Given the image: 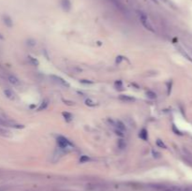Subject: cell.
<instances>
[{
  "label": "cell",
  "instance_id": "3",
  "mask_svg": "<svg viewBox=\"0 0 192 191\" xmlns=\"http://www.w3.org/2000/svg\"><path fill=\"white\" fill-rule=\"evenodd\" d=\"M57 144H58L59 147L62 149L67 148L68 145H71V143L68 142L66 138H64V137H62V136L58 137V139H57Z\"/></svg>",
  "mask_w": 192,
  "mask_h": 191
},
{
  "label": "cell",
  "instance_id": "10",
  "mask_svg": "<svg viewBox=\"0 0 192 191\" xmlns=\"http://www.w3.org/2000/svg\"><path fill=\"white\" fill-rule=\"evenodd\" d=\"M139 136H140V138H141V139L144 140V141H146L147 138H148V133H147L146 130H145V129H143V130L140 132Z\"/></svg>",
  "mask_w": 192,
  "mask_h": 191
},
{
  "label": "cell",
  "instance_id": "19",
  "mask_svg": "<svg viewBox=\"0 0 192 191\" xmlns=\"http://www.w3.org/2000/svg\"><path fill=\"white\" fill-rule=\"evenodd\" d=\"M0 40H4V37L2 34H0Z\"/></svg>",
  "mask_w": 192,
  "mask_h": 191
},
{
  "label": "cell",
  "instance_id": "14",
  "mask_svg": "<svg viewBox=\"0 0 192 191\" xmlns=\"http://www.w3.org/2000/svg\"><path fill=\"white\" fill-rule=\"evenodd\" d=\"M63 115L65 117V119H67L68 121H70L72 119V115L68 113H63Z\"/></svg>",
  "mask_w": 192,
  "mask_h": 191
},
{
  "label": "cell",
  "instance_id": "16",
  "mask_svg": "<svg viewBox=\"0 0 192 191\" xmlns=\"http://www.w3.org/2000/svg\"><path fill=\"white\" fill-rule=\"evenodd\" d=\"M156 144L159 145V147H162V148H166V146H165V145H164V143H163L162 142H161L160 140H157V141H156Z\"/></svg>",
  "mask_w": 192,
  "mask_h": 191
},
{
  "label": "cell",
  "instance_id": "15",
  "mask_svg": "<svg viewBox=\"0 0 192 191\" xmlns=\"http://www.w3.org/2000/svg\"><path fill=\"white\" fill-rule=\"evenodd\" d=\"M116 125H117L116 127L118 128V129H120V130H124V129H125L124 124H123V123H121L120 121H118L117 123H116Z\"/></svg>",
  "mask_w": 192,
  "mask_h": 191
},
{
  "label": "cell",
  "instance_id": "1",
  "mask_svg": "<svg viewBox=\"0 0 192 191\" xmlns=\"http://www.w3.org/2000/svg\"><path fill=\"white\" fill-rule=\"evenodd\" d=\"M156 190L159 191H192L191 188H185V186H155Z\"/></svg>",
  "mask_w": 192,
  "mask_h": 191
},
{
  "label": "cell",
  "instance_id": "7",
  "mask_svg": "<svg viewBox=\"0 0 192 191\" xmlns=\"http://www.w3.org/2000/svg\"><path fill=\"white\" fill-rule=\"evenodd\" d=\"M3 22H4V24L6 25V26H8V27H12L13 23H12V20H11L10 16L4 15L3 16Z\"/></svg>",
  "mask_w": 192,
  "mask_h": 191
},
{
  "label": "cell",
  "instance_id": "12",
  "mask_svg": "<svg viewBox=\"0 0 192 191\" xmlns=\"http://www.w3.org/2000/svg\"><path fill=\"white\" fill-rule=\"evenodd\" d=\"M146 96L149 98H151V99H154V98H156V93H154L153 91H148V92H146Z\"/></svg>",
  "mask_w": 192,
  "mask_h": 191
},
{
  "label": "cell",
  "instance_id": "2",
  "mask_svg": "<svg viewBox=\"0 0 192 191\" xmlns=\"http://www.w3.org/2000/svg\"><path fill=\"white\" fill-rule=\"evenodd\" d=\"M138 14H139V18H140V20H141V24L143 25L144 27L146 28V29H148V30H150V31L154 32L153 26L151 25L150 23H149L148 18H147L146 15H145L143 12H141V11H138Z\"/></svg>",
  "mask_w": 192,
  "mask_h": 191
},
{
  "label": "cell",
  "instance_id": "6",
  "mask_svg": "<svg viewBox=\"0 0 192 191\" xmlns=\"http://www.w3.org/2000/svg\"><path fill=\"white\" fill-rule=\"evenodd\" d=\"M8 81H9L11 85H20V81L17 77H15L14 75H9L8 76Z\"/></svg>",
  "mask_w": 192,
  "mask_h": 191
},
{
  "label": "cell",
  "instance_id": "5",
  "mask_svg": "<svg viewBox=\"0 0 192 191\" xmlns=\"http://www.w3.org/2000/svg\"><path fill=\"white\" fill-rule=\"evenodd\" d=\"M51 77L53 79V80H55V81L57 82V83H59L60 85H62L63 86H67V87H68L70 86V85H68V83L65 81L64 79H62L61 77H59V76H56V75H52Z\"/></svg>",
  "mask_w": 192,
  "mask_h": 191
},
{
  "label": "cell",
  "instance_id": "13",
  "mask_svg": "<svg viewBox=\"0 0 192 191\" xmlns=\"http://www.w3.org/2000/svg\"><path fill=\"white\" fill-rule=\"evenodd\" d=\"M85 104L88 105V106L94 107V106H96V102H94L93 100H92V99L88 98V99H86V100H85Z\"/></svg>",
  "mask_w": 192,
  "mask_h": 191
},
{
  "label": "cell",
  "instance_id": "8",
  "mask_svg": "<svg viewBox=\"0 0 192 191\" xmlns=\"http://www.w3.org/2000/svg\"><path fill=\"white\" fill-rule=\"evenodd\" d=\"M4 95H5L6 98H8L9 99H14V93L10 89L4 90Z\"/></svg>",
  "mask_w": 192,
  "mask_h": 191
},
{
  "label": "cell",
  "instance_id": "9",
  "mask_svg": "<svg viewBox=\"0 0 192 191\" xmlns=\"http://www.w3.org/2000/svg\"><path fill=\"white\" fill-rule=\"evenodd\" d=\"M120 98L121 100L126 101V102H132V101L135 100V99H134V98L129 97V96H125V95L120 96V98Z\"/></svg>",
  "mask_w": 192,
  "mask_h": 191
},
{
  "label": "cell",
  "instance_id": "17",
  "mask_svg": "<svg viewBox=\"0 0 192 191\" xmlns=\"http://www.w3.org/2000/svg\"><path fill=\"white\" fill-rule=\"evenodd\" d=\"M88 160H89V158H87V156H83V158L80 159V161L83 162V161H88Z\"/></svg>",
  "mask_w": 192,
  "mask_h": 191
},
{
  "label": "cell",
  "instance_id": "18",
  "mask_svg": "<svg viewBox=\"0 0 192 191\" xmlns=\"http://www.w3.org/2000/svg\"><path fill=\"white\" fill-rule=\"evenodd\" d=\"M28 58H29L30 60H31L32 62H33L34 64H35V65H38V60H37V59H34L33 57H31V56H29Z\"/></svg>",
  "mask_w": 192,
  "mask_h": 191
},
{
  "label": "cell",
  "instance_id": "11",
  "mask_svg": "<svg viewBox=\"0 0 192 191\" xmlns=\"http://www.w3.org/2000/svg\"><path fill=\"white\" fill-rule=\"evenodd\" d=\"M9 131L7 130L6 128H4L3 127H1V126H0V135L1 136H8L9 135Z\"/></svg>",
  "mask_w": 192,
  "mask_h": 191
},
{
  "label": "cell",
  "instance_id": "4",
  "mask_svg": "<svg viewBox=\"0 0 192 191\" xmlns=\"http://www.w3.org/2000/svg\"><path fill=\"white\" fill-rule=\"evenodd\" d=\"M61 7L65 11H70L71 9V3L70 0H61Z\"/></svg>",
  "mask_w": 192,
  "mask_h": 191
}]
</instances>
